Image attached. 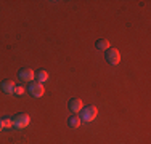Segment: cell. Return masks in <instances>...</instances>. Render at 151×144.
<instances>
[{
	"label": "cell",
	"instance_id": "6da1fadb",
	"mask_svg": "<svg viewBox=\"0 0 151 144\" xmlns=\"http://www.w3.org/2000/svg\"><path fill=\"white\" fill-rule=\"evenodd\" d=\"M96 114H98V110H96L95 106H85L84 109L81 110L79 117H81L82 122H93L96 118Z\"/></svg>",
	"mask_w": 151,
	"mask_h": 144
},
{
	"label": "cell",
	"instance_id": "7a4b0ae2",
	"mask_svg": "<svg viewBox=\"0 0 151 144\" xmlns=\"http://www.w3.org/2000/svg\"><path fill=\"white\" fill-rule=\"evenodd\" d=\"M29 123H31V117L27 114H18L13 117V127L18 128V130L26 128Z\"/></svg>",
	"mask_w": 151,
	"mask_h": 144
},
{
	"label": "cell",
	"instance_id": "3957f363",
	"mask_svg": "<svg viewBox=\"0 0 151 144\" xmlns=\"http://www.w3.org/2000/svg\"><path fill=\"white\" fill-rule=\"evenodd\" d=\"M105 58H106V61L111 64V66H117V64L121 63V53H119L117 48H108Z\"/></svg>",
	"mask_w": 151,
	"mask_h": 144
},
{
	"label": "cell",
	"instance_id": "277c9868",
	"mask_svg": "<svg viewBox=\"0 0 151 144\" xmlns=\"http://www.w3.org/2000/svg\"><path fill=\"white\" fill-rule=\"evenodd\" d=\"M27 91H29L31 96H34V98H42V96L45 95L44 85L39 83V82H32V83H29V86H27Z\"/></svg>",
	"mask_w": 151,
	"mask_h": 144
},
{
	"label": "cell",
	"instance_id": "5b68a950",
	"mask_svg": "<svg viewBox=\"0 0 151 144\" xmlns=\"http://www.w3.org/2000/svg\"><path fill=\"white\" fill-rule=\"evenodd\" d=\"M18 78L24 83H32V80L35 78V72L32 69H21L18 72Z\"/></svg>",
	"mask_w": 151,
	"mask_h": 144
},
{
	"label": "cell",
	"instance_id": "8992f818",
	"mask_svg": "<svg viewBox=\"0 0 151 144\" xmlns=\"http://www.w3.org/2000/svg\"><path fill=\"white\" fill-rule=\"evenodd\" d=\"M69 109H71V112H73L74 115L81 114V110L84 109V103H82V99L73 98V99L69 101Z\"/></svg>",
	"mask_w": 151,
	"mask_h": 144
},
{
	"label": "cell",
	"instance_id": "52a82bcc",
	"mask_svg": "<svg viewBox=\"0 0 151 144\" xmlns=\"http://www.w3.org/2000/svg\"><path fill=\"white\" fill-rule=\"evenodd\" d=\"M15 83L13 82H10V80H5V82H2V85H0V88H2V91L5 93V95H13L15 93Z\"/></svg>",
	"mask_w": 151,
	"mask_h": 144
},
{
	"label": "cell",
	"instance_id": "ba28073f",
	"mask_svg": "<svg viewBox=\"0 0 151 144\" xmlns=\"http://www.w3.org/2000/svg\"><path fill=\"white\" fill-rule=\"evenodd\" d=\"M82 125V120L79 115H73V117H69V127L71 128H79Z\"/></svg>",
	"mask_w": 151,
	"mask_h": 144
},
{
	"label": "cell",
	"instance_id": "9c48e42d",
	"mask_svg": "<svg viewBox=\"0 0 151 144\" xmlns=\"http://www.w3.org/2000/svg\"><path fill=\"white\" fill-rule=\"evenodd\" d=\"M35 78H37L39 83H44V82L48 80V72H47V71H39V72H35Z\"/></svg>",
	"mask_w": 151,
	"mask_h": 144
},
{
	"label": "cell",
	"instance_id": "30bf717a",
	"mask_svg": "<svg viewBox=\"0 0 151 144\" xmlns=\"http://www.w3.org/2000/svg\"><path fill=\"white\" fill-rule=\"evenodd\" d=\"M96 48H98L100 51H106V50L109 48V42L105 40V38H100V40L96 42Z\"/></svg>",
	"mask_w": 151,
	"mask_h": 144
},
{
	"label": "cell",
	"instance_id": "8fae6325",
	"mask_svg": "<svg viewBox=\"0 0 151 144\" xmlns=\"http://www.w3.org/2000/svg\"><path fill=\"white\" fill-rule=\"evenodd\" d=\"M0 120H2V127L3 128H13V118L3 117V118H0Z\"/></svg>",
	"mask_w": 151,
	"mask_h": 144
},
{
	"label": "cell",
	"instance_id": "7c38bea8",
	"mask_svg": "<svg viewBox=\"0 0 151 144\" xmlns=\"http://www.w3.org/2000/svg\"><path fill=\"white\" fill-rule=\"evenodd\" d=\"M24 91H26V90H24V86L19 85V86H15V93H13V95L21 96V95H24Z\"/></svg>",
	"mask_w": 151,
	"mask_h": 144
},
{
	"label": "cell",
	"instance_id": "4fadbf2b",
	"mask_svg": "<svg viewBox=\"0 0 151 144\" xmlns=\"http://www.w3.org/2000/svg\"><path fill=\"white\" fill-rule=\"evenodd\" d=\"M2 130H3V127H2V120H0V131H2Z\"/></svg>",
	"mask_w": 151,
	"mask_h": 144
}]
</instances>
